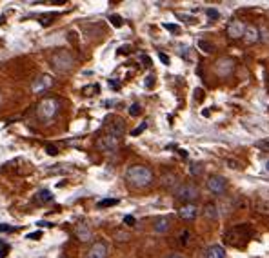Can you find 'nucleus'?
<instances>
[{"label":"nucleus","instance_id":"nucleus-1","mask_svg":"<svg viewBox=\"0 0 269 258\" xmlns=\"http://www.w3.org/2000/svg\"><path fill=\"white\" fill-rule=\"evenodd\" d=\"M126 180L134 187H146L153 182V171L146 166H131L126 171Z\"/></svg>","mask_w":269,"mask_h":258},{"label":"nucleus","instance_id":"nucleus-2","mask_svg":"<svg viewBox=\"0 0 269 258\" xmlns=\"http://www.w3.org/2000/svg\"><path fill=\"white\" fill-rule=\"evenodd\" d=\"M249 236H251L249 227L246 226V224H242V226L231 227L229 231H225L224 240L229 245H233V247H240V245H244L249 240Z\"/></svg>","mask_w":269,"mask_h":258},{"label":"nucleus","instance_id":"nucleus-3","mask_svg":"<svg viewBox=\"0 0 269 258\" xmlns=\"http://www.w3.org/2000/svg\"><path fill=\"white\" fill-rule=\"evenodd\" d=\"M51 62H53V67H55L58 73H67L73 69V65H75V58H73V55H71L69 51L62 49V51H58L53 55Z\"/></svg>","mask_w":269,"mask_h":258},{"label":"nucleus","instance_id":"nucleus-4","mask_svg":"<svg viewBox=\"0 0 269 258\" xmlns=\"http://www.w3.org/2000/svg\"><path fill=\"white\" fill-rule=\"evenodd\" d=\"M58 111V100L57 98H44L37 108V115L40 120H51Z\"/></svg>","mask_w":269,"mask_h":258},{"label":"nucleus","instance_id":"nucleus-5","mask_svg":"<svg viewBox=\"0 0 269 258\" xmlns=\"http://www.w3.org/2000/svg\"><path fill=\"white\" fill-rule=\"evenodd\" d=\"M199 193H200L199 187L195 186V184H182V186L177 187L175 196L184 202V204H193V200L199 198Z\"/></svg>","mask_w":269,"mask_h":258},{"label":"nucleus","instance_id":"nucleus-6","mask_svg":"<svg viewBox=\"0 0 269 258\" xmlns=\"http://www.w3.org/2000/svg\"><path fill=\"white\" fill-rule=\"evenodd\" d=\"M96 149L102 151V153H113L118 149V138L111 135H104L96 140Z\"/></svg>","mask_w":269,"mask_h":258},{"label":"nucleus","instance_id":"nucleus-7","mask_svg":"<svg viewBox=\"0 0 269 258\" xmlns=\"http://www.w3.org/2000/svg\"><path fill=\"white\" fill-rule=\"evenodd\" d=\"M233 71H235V60H231V58H218L217 64H215V73H217L218 77H229V75H233Z\"/></svg>","mask_w":269,"mask_h":258},{"label":"nucleus","instance_id":"nucleus-8","mask_svg":"<svg viewBox=\"0 0 269 258\" xmlns=\"http://www.w3.org/2000/svg\"><path fill=\"white\" fill-rule=\"evenodd\" d=\"M246 24H244V20H231L227 27H225V33H227V37L233 40L237 39H244V33H246Z\"/></svg>","mask_w":269,"mask_h":258},{"label":"nucleus","instance_id":"nucleus-9","mask_svg":"<svg viewBox=\"0 0 269 258\" xmlns=\"http://www.w3.org/2000/svg\"><path fill=\"white\" fill-rule=\"evenodd\" d=\"M225 187H227V182H225L224 176H220V174L209 176V180H207V189H209L213 194H222L225 191Z\"/></svg>","mask_w":269,"mask_h":258},{"label":"nucleus","instance_id":"nucleus-10","mask_svg":"<svg viewBox=\"0 0 269 258\" xmlns=\"http://www.w3.org/2000/svg\"><path fill=\"white\" fill-rule=\"evenodd\" d=\"M51 86H53V78L49 77V75H40L39 78L33 80L31 91L33 93H37V95H40V93H44V91L49 89Z\"/></svg>","mask_w":269,"mask_h":258},{"label":"nucleus","instance_id":"nucleus-11","mask_svg":"<svg viewBox=\"0 0 269 258\" xmlns=\"http://www.w3.org/2000/svg\"><path fill=\"white\" fill-rule=\"evenodd\" d=\"M106 129H108V135L120 138V136L126 133V124H124L122 118H113V120L106 126Z\"/></svg>","mask_w":269,"mask_h":258},{"label":"nucleus","instance_id":"nucleus-12","mask_svg":"<svg viewBox=\"0 0 269 258\" xmlns=\"http://www.w3.org/2000/svg\"><path fill=\"white\" fill-rule=\"evenodd\" d=\"M200 213V207L197 206V204H182V207L179 209V215L180 218L184 220H193L197 218Z\"/></svg>","mask_w":269,"mask_h":258},{"label":"nucleus","instance_id":"nucleus-13","mask_svg":"<svg viewBox=\"0 0 269 258\" xmlns=\"http://www.w3.org/2000/svg\"><path fill=\"white\" fill-rule=\"evenodd\" d=\"M75 235H77V238L80 242H90L91 236H93V231H91L90 224H86V222H80L75 226Z\"/></svg>","mask_w":269,"mask_h":258},{"label":"nucleus","instance_id":"nucleus-14","mask_svg":"<svg viewBox=\"0 0 269 258\" xmlns=\"http://www.w3.org/2000/svg\"><path fill=\"white\" fill-rule=\"evenodd\" d=\"M88 258H108V245L104 242H95L88 251Z\"/></svg>","mask_w":269,"mask_h":258},{"label":"nucleus","instance_id":"nucleus-15","mask_svg":"<svg viewBox=\"0 0 269 258\" xmlns=\"http://www.w3.org/2000/svg\"><path fill=\"white\" fill-rule=\"evenodd\" d=\"M260 40V29L255 26H247L246 27V33H244V42L246 44H255Z\"/></svg>","mask_w":269,"mask_h":258},{"label":"nucleus","instance_id":"nucleus-16","mask_svg":"<svg viewBox=\"0 0 269 258\" xmlns=\"http://www.w3.org/2000/svg\"><path fill=\"white\" fill-rule=\"evenodd\" d=\"M204 258H225V249L222 245H209L204 253Z\"/></svg>","mask_w":269,"mask_h":258},{"label":"nucleus","instance_id":"nucleus-17","mask_svg":"<svg viewBox=\"0 0 269 258\" xmlns=\"http://www.w3.org/2000/svg\"><path fill=\"white\" fill-rule=\"evenodd\" d=\"M169 227H171V220L167 218V216H162V218H157L153 229L157 233H167V229H169Z\"/></svg>","mask_w":269,"mask_h":258},{"label":"nucleus","instance_id":"nucleus-18","mask_svg":"<svg viewBox=\"0 0 269 258\" xmlns=\"http://www.w3.org/2000/svg\"><path fill=\"white\" fill-rule=\"evenodd\" d=\"M53 200V194L49 189H40L39 193L35 194V202L37 204H45V202H51Z\"/></svg>","mask_w":269,"mask_h":258},{"label":"nucleus","instance_id":"nucleus-19","mask_svg":"<svg viewBox=\"0 0 269 258\" xmlns=\"http://www.w3.org/2000/svg\"><path fill=\"white\" fill-rule=\"evenodd\" d=\"M204 216L209 220H217L218 218V211H217V206L215 204H205L204 207Z\"/></svg>","mask_w":269,"mask_h":258},{"label":"nucleus","instance_id":"nucleus-20","mask_svg":"<svg viewBox=\"0 0 269 258\" xmlns=\"http://www.w3.org/2000/svg\"><path fill=\"white\" fill-rule=\"evenodd\" d=\"M255 211L256 213L264 215V216H269V202L266 200H258L255 204Z\"/></svg>","mask_w":269,"mask_h":258},{"label":"nucleus","instance_id":"nucleus-21","mask_svg":"<svg viewBox=\"0 0 269 258\" xmlns=\"http://www.w3.org/2000/svg\"><path fill=\"white\" fill-rule=\"evenodd\" d=\"M162 184H164L166 187H173L175 184H177V176H175L173 173L164 174V176H162Z\"/></svg>","mask_w":269,"mask_h":258},{"label":"nucleus","instance_id":"nucleus-22","mask_svg":"<svg viewBox=\"0 0 269 258\" xmlns=\"http://www.w3.org/2000/svg\"><path fill=\"white\" fill-rule=\"evenodd\" d=\"M118 204V198H104V200H100L98 204H96V207H113V206H116Z\"/></svg>","mask_w":269,"mask_h":258},{"label":"nucleus","instance_id":"nucleus-23","mask_svg":"<svg viewBox=\"0 0 269 258\" xmlns=\"http://www.w3.org/2000/svg\"><path fill=\"white\" fill-rule=\"evenodd\" d=\"M9 244H7L6 240H2L0 238V258H6L7 257V253H9Z\"/></svg>","mask_w":269,"mask_h":258},{"label":"nucleus","instance_id":"nucleus-24","mask_svg":"<svg viewBox=\"0 0 269 258\" xmlns=\"http://www.w3.org/2000/svg\"><path fill=\"white\" fill-rule=\"evenodd\" d=\"M53 19H57V15L55 13H51V15H44V17H40V24H42V26H49V24H51L53 22Z\"/></svg>","mask_w":269,"mask_h":258},{"label":"nucleus","instance_id":"nucleus-25","mask_svg":"<svg viewBox=\"0 0 269 258\" xmlns=\"http://www.w3.org/2000/svg\"><path fill=\"white\" fill-rule=\"evenodd\" d=\"M142 113V108H140V104L138 102H134L131 104V108H129V115L131 116H138Z\"/></svg>","mask_w":269,"mask_h":258},{"label":"nucleus","instance_id":"nucleus-26","mask_svg":"<svg viewBox=\"0 0 269 258\" xmlns=\"http://www.w3.org/2000/svg\"><path fill=\"white\" fill-rule=\"evenodd\" d=\"M199 47L202 49L204 53H211L213 51V44L205 42V40H199Z\"/></svg>","mask_w":269,"mask_h":258},{"label":"nucleus","instance_id":"nucleus-27","mask_svg":"<svg viewBox=\"0 0 269 258\" xmlns=\"http://www.w3.org/2000/svg\"><path fill=\"white\" fill-rule=\"evenodd\" d=\"M109 20H111V24H113L115 27H122V24H124L118 15H111V17H109Z\"/></svg>","mask_w":269,"mask_h":258},{"label":"nucleus","instance_id":"nucleus-28","mask_svg":"<svg viewBox=\"0 0 269 258\" xmlns=\"http://www.w3.org/2000/svg\"><path fill=\"white\" fill-rule=\"evenodd\" d=\"M45 151H47V155H51V156L58 155V148L57 146H53V144H45Z\"/></svg>","mask_w":269,"mask_h":258},{"label":"nucleus","instance_id":"nucleus-29","mask_svg":"<svg viewBox=\"0 0 269 258\" xmlns=\"http://www.w3.org/2000/svg\"><path fill=\"white\" fill-rule=\"evenodd\" d=\"M146 128H148V124H146V122H142L140 126H138V128L133 129V131H131V135H133V136H138V135H140V133H142V131H144V129H146Z\"/></svg>","mask_w":269,"mask_h":258},{"label":"nucleus","instance_id":"nucleus-30","mask_svg":"<svg viewBox=\"0 0 269 258\" xmlns=\"http://www.w3.org/2000/svg\"><path fill=\"white\" fill-rule=\"evenodd\" d=\"M204 168H202V164H193L191 166V174H202Z\"/></svg>","mask_w":269,"mask_h":258},{"label":"nucleus","instance_id":"nucleus-31","mask_svg":"<svg viewBox=\"0 0 269 258\" xmlns=\"http://www.w3.org/2000/svg\"><path fill=\"white\" fill-rule=\"evenodd\" d=\"M96 91H98V86H88L84 87V95H95Z\"/></svg>","mask_w":269,"mask_h":258},{"label":"nucleus","instance_id":"nucleus-32","mask_svg":"<svg viewBox=\"0 0 269 258\" xmlns=\"http://www.w3.org/2000/svg\"><path fill=\"white\" fill-rule=\"evenodd\" d=\"M258 149H264V151H269V140H260V142L255 144Z\"/></svg>","mask_w":269,"mask_h":258},{"label":"nucleus","instance_id":"nucleus-33","mask_svg":"<svg viewBox=\"0 0 269 258\" xmlns=\"http://www.w3.org/2000/svg\"><path fill=\"white\" fill-rule=\"evenodd\" d=\"M177 17H179V19H186V22H189V24H195V22H197V19H195V17H189V15L177 13Z\"/></svg>","mask_w":269,"mask_h":258},{"label":"nucleus","instance_id":"nucleus-34","mask_svg":"<svg viewBox=\"0 0 269 258\" xmlns=\"http://www.w3.org/2000/svg\"><path fill=\"white\" fill-rule=\"evenodd\" d=\"M189 236H191V235H189V231H184V233H182V235H180V244L186 245L187 242H189Z\"/></svg>","mask_w":269,"mask_h":258},{"label":"nucleus","instance_id":"nucleus-35","mask_svg":"<svg viewBox=\"0 0 269 258\" xmlns=\"http://www.w3.org/2000/svg\"><path fill=\"white\" fill-rule=\"evenodd\" d=\"M164 27H166L167 31H171V33H179L180 31V27L177 26V24H164Z\"/></svg>","mask_w":269,"mask_h":258},{"label":"nucleus","instance_id":"nucleus-36","mask_svg":"<svg viewBox=\"0 0 269 258\" xmlns=\"http://www.w3.org/2000/svg\"><path fill=\"white\" fill-rule=\"evenodd\" d=\"M207 17H209V19H213V20H217L220 15H218L217 9H207Z\"/></svg>","mask_w":269,"mask_h":258},{"label":"nucleus","instance_id":"nucleus-37","mask_svg":"<svg viewBox=\"0 0 269 258\" xmlns=\"http://www.w3.org/2000/svg\"><path fill=\"white\" fill-rule=\"evenodd\" d=\"M124 224H126V226H134V216H131V215L124 216Z\"/></svg>","mask_w":269,"mask_h":258},{"label":"nucleus","instance_id":"nucleus-38","mask_svg":"<svg viewBox=\"0 0 269 258\" xmlns=\"http://www.w3.org/2000/svg\"><path fill=\"white\" fill-rule=\"evenodd\" d=\"M144 84H146V87H148V89H151V87H153V84H155V77H153V75H149L148 80H146Z\"/></svg>","mask_w":269,"mask_h":258},{"label":"nucleus","instance_id":"nucleus-39","mask_svg":"<svg viewBox=\"0 0 269 258\" xmlns=\"http://www.w3.org/2000/svg\"><path fill=\"white\" fill-rule=\"evenodd\" d=\"M13 231V227L7 226V224H0V233H11Z\"/></svg>","mask_w":269,"mask_h":258},{"label":"nucleus","instance_id":"nucleus-40","mask_svg":"<svg viewBox=\"0 0 269 258\" xmlns=\"http://www.w3.org/2000/svg\"><path fill=\"white\" fill-rule=\"evenodd\" d=\"M129 51H131V47H129V45H122V47L116 53H118V55H128Z\"/></svg>","mask_w":269,"mask_h":258},{"label":"nucleus","instance_id":"nucleus-41","mask_svg":"<svg viewBox=\"0 0 269 258\" xmlns=\"http://www.w3.org/2000/svg\"><path fill=\"white\" fill-rule=\"evenodd\" d=\"M40 236H42V233H40V231H37V233H29V235H27V238H29V240H39Z\"/></svg>","mask_w":269,"mask_h":258},{"label":"nucleus","instance_id":"nucleus-42","mask_svg":"<svg viewBox=\"0 0 269 258\" xmlns=\"http://www.w3.org/2000/svg\"><path fill=\"white\" fill-rule=\"evenodd\" d=\"M158 57H160V60L164 62L166 65H169V57H167L166 53H158Z\"/></svg>","mask_w":269,"mask_h":258},{"label":"nucleus","instance_id":"nucleus-43","mask_svg":"<svg viewBox=\"0 0 269 258\" xmlns=\"http://www.w3.org/2000/svg\"><path fill=\"white\" fill-rule=\"evenodd\" d=\"M227 164H229V168L231 169H238V164L235 160H227Z\"/></svg>","mask_w":269,"mask_h":258},{"label":"nucleus","instance_id":"nucleus-44","mask_svg":"<svg viewBox=\"0 0 269 258\" xmlns=\"http://www.w3.org/2000/svg\"><path fill=\"white\" fill-rule=\"evenodd\" d=\"M109 86H111L113 89H118V87H120V86H118V82H115V80H109Z\"/></svg>","mask_w":269,"mask_h":258},{"label":"nucleus","instance_id":"nucleus-45","mask_svg":"<svg viewBox=\"0 0 269 258\" xmlns=\"http://www.w3.org/2000/svg\"><path fill=\"white\" fill-rule=\"evenodd\" d=\"M169 258H184V257H182V255H171Z\"/></svg>","mask_w":269,"mask_h":258},{"label":"nucleus","instance_id":"nucleus-46","mask_svg":"<svg viewBox=\"0 0 269 258\" xmlns=\"http://www.w3.org/2000/svg\"><path fill=\"white\" fill-rule=\"evenodd\" d=\"M266 169H268V171H269V160L266 162Z\"/></svg>","mask_w":269,"mask_h":258},{"label":"nucleus","instance_id":"nucleus-47","mask_svg":"<svg viewBox=\"0 0 269 258\" xmlns=\"http://www.w3.org/2000/svg\"><path fill=\"white\" fill-rule=\"evenodd\" d=\"M2 100H4V98H2V93H0V104H2Z\"/></svg>","mask_w":269,"mask_h":258}]
</instances>
